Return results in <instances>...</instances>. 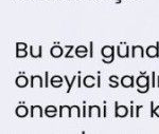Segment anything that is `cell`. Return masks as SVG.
Returning a JSON list of instances; mask_svg holds the SVG:
<instances>
[{
    "label": "cell",
    "instance_id": "cell-4",
    "mask_svg": "<svg viewBox=\"0 0 159 134\" xmlns=\"http://www.w3.org/2000/svg\"><path fill=\"white\" fill-rule=\"evenodd\" d=\"M146 55L150 58H158L159 57V41L156 42V45H150L145 50Z\"/></svg>",
    "mask_w": 159,
    "mask_h": 134
},
{
    "label": "cell",
    "instance_id": "cell-7",
    "mask_svg": "<svg viewBox=\"0 0 159 134\" xmlns=\"http://www.w3.org/2000/svg\"><path fill=\"white\" fill-rule=\"evenodd\" d=\"M43 108L41 106H32L31 107V117L32 118H41L43 117Z\"/></svg>",
    "mask_w": 159,
    "mask_h": 134
},
{
    "label": "cell",
    "instance_id": "cell-3",
    "mask_svg": "<svg viewBox=\"0 0 159 134\" xmlns=\"http://www.w3.org/2000/svg\"><path fill=\"white\" fill-rule=\"evenodd\" d=\"M136 85L140 89H145V88L150 87V77L146 75H140L137 77L136 79Z\"/></svg>",
    "mask_w": 159,
    "mask_h": 134
},
{
    "label": "cell",
    "instance_id": "cell-13",
    "mask_svg": "<svg viewBox=\"0 0 159 134\" xmlns=\"http://www.w3.org/2000/svg\"><path fill=\"white\" fill-rule=\"evenodd\" d=\"M89 53V50L85 47V45H78L75 49V55L78 58H85L87 54Z\"/></svg>",
    "mask_w": 159,
    "mask_h": 134
},
{
    "label": "cell",
    "instance_id": "cell-35",
    "mask_svg": "<svg viewBox=\"0 0 159 134\" xmlns=\"http://www.w3.org/2000/svg\"><path fill=\"white\" fill-rule=\"evenodd\" d=\"M76 83H78V88H81L82 87V78H81V76H78Z\"/></svg>",
    "mask_w": 159,
    "mask_h": 134
},
{
    "label": "cell",
    "instance_id": "cell-22",
    "mask_svg": "<svg viewBox=\"0 0 159 134\" xmlns=\"http://www.w3.org/2000/svg\"><path fill=\"white\" fill-rule=\"evenodd\" d=\"M158 110H159V106L158 107H156V108H154V101H151V114H150V116L152 117V118L154 116H156V117H158L159 118Z\"/></svg>",
    "mask_w": 159,
    "mask_h": 134
},
{
    "label": "cell",
    "instance_id": "cell-28",
    "mask_svg": "<svg viewBox=\"0 0 159 134\" xmlns=\"http://www.w3.org/2000/svg\"><path fill=\"white\" fill-rule=\"evenodd\" d=\"M114 60H115V54L112 56V57H109V58H107V59L104 58V57H103V58H102V61H103L104 63H112Z\"/></svg>",
    "mask_w": 159,
    "mask_h": 134
},
{
    "label": "cell",
    "instance_id": "cell-38",
    "mask_svg": "<svg viewBox=\"0 0 159 134\" xmlns=\"http://www.w3.org/2000/svg\"><path fill=\"white\" fill-rule=\"evenodd\" d=\"M157 87L159 88V76H157Z\"/></svg>",
    "mask_w": 159,
    "mask_h": 134
},
{
    "label": "cell",
    "instance_id": "cell-2",
    "mask_svg": "<svg viewBox=\"0 0 159 134\" xmlns=\"http://www.w3.org/2000/svg\"><path fill=\"white\" fill-rule=\"evenodd\" d=\"M117 53L120 58H127L130 57V47L125 42H122L117 47Z\"/></svg>",
    "mask_w": 159,
    "mask_h": 134
},
{
    "label": "cell",
    "instance_id": "cell-18",
    "mask_svg": "<svg viewBox=\"0 0 159 134\" xmlns=\"http://www.w3.org/2000/svg\"><path fill=\"white\" fill-rule=\"evenodd\" d=\"M58 112H60V117H70L71 107H68V106H61Z\"/></svg>",
    "mask_w": 159,
    "mask_h": 134
},
{
    "label": "cell",
    "instance_id": "cell-1",
    "mask_svg": "<svg viewBox=\"0 0 159 134\" xmlns=\"http://www.w3.org/2000/svg\"><path fill=\"white\" fill-rule=\"evenodd\" d=\"M130 114V110L125 106H118V101H115V117H126Z\"/></svg>",
    "mask_w": 159,
    "mask_h": 134
},
{
    "label": "cell",
    "instance_id": "cell-30",
    "mask_svg": "<svg viewBox=\"0 0 159 134\" xmlns=\"http://www.w3.org/2000/svg\"><path fill=\"white\" fill-rule=\"evenodd\" d=\"M45 87L46 88L49 87V73L48 72L45 73Z\"/></svg>",
    "mask_w": 159,
    "mask_h": 134
},
{
    "label": "cell",
    "instance_id": "cell-6",
    "mask_svg": "<svg viewBox=\"0 0 159 134\" xmlns=\"http://www.w3.org/2000/svg\"><path fill=\"white\" fill-rule=\"evenodd\" d=\"M45 87V83L43 81L41 76L34 75L31 76V88H43Z\"/></svg>",
    "mask_w": 159,
    "mask_h": 134
},
{
    "label": "cell",
    "instance_id": "cell-34",
    "mask_svg": "<svg viewBox=\"0 0 159 134\" xmlns=\"http://www.w3.org/2000/svg\"><path fill=\"white\" fill-rule=\"evenodd\" d=\"M130 117L135 116V114H134V106H133V103H132V106H130Z\"/></svg>",
    "mask_w": 159,
    "mask_h": 134
},
{
    "label": "cell",
    "instance_id": "cell-32",
    "mask_svg": "<svg viewBox=\"0 0 159 134\" xmlns=\"http://www.w3.org/2000/svg\"><path fill=\"white\" fill-rule=\"evenodd\" d=\"M150 90V87H148V88H145V89H140V88H138L137 89V91L139 92V93H141V94H144V93H146V92Z\"/></svg>",
    "mask_w": 159,
    "mask_h": 134
},
{
    "label": "cell",
    "instance_id": "cell-24",
    "mask_svg": "<svg viewBox=\"0 0 159 134\" xmlns=\"http://www.w3.org/2000/svg\"><path fill=\"white\" fill-rule=\"evenodd\" d=\"M28 52L26 50H18L16 51V57L17 58H23V57H27Z\"/></svg>",
    "mask_w": 159,
    "mask_h": 134
},
{
    "label": "cell",
    "instance_id": "cell-10",
    "mask_svg": "<svg viewBox=\"0 0 159 134\" xmlns=\"http://www.w3.org/2000/svg\"><path fill=\"white\" fill-rule=\"evenodd\" d=\"M15 113H16V115H17L18 117L23 118V117L28 116V114H29V109H28L26 106H23V103H20V105L16 108Z\"/></svg>",
    "mask_w": 159,
    "mask_h": 134
},
{
    "label": "cell",
    "instance_id": "cell-37",
    "mask_svg": "<svg viewBox=\"0 0 159 134\" xmlns=\"http://www.w3.org/2000/svg\"><path fill=\"white\" fill-rule=\"evenodd\" d=\"M103 117H107V107H106V105H104L103 107Z\"/></svg>",
    "mask_w": 159,
    "mask_h": 134
},
{
    "label": "cell",
    "instance_id": "cell-36",
    "mask_svg": "<svg viewBox=\"0 0 159 134\" xmlns=\"http://www.w3.org/2000/svg\"><path fill=\"white\" fill-rule=\"evenodd\" d=\"M142 106H137L136 107V117H139V111L142 109Z\"/></svg>",
    "mask_w": 159,
    "mask_h": 134
},
{
    "label": "cell",
    "instance_id": "cell-27",
    "mask_svg": "<svg viewBox=\"0 0 159 134\" xmlns=\"http://www.w3.org/2000/svg\"><path fill=\"white\" fill-rule=\"evenodd\" d=\"M157 87V83H156V73L152 72V88Z\"/></svg>",
    "mask_w": 159,
    "mask_h": 134
},
{
    "label": "cell",
    "instance_id": "cell-21",
    "mask_svg": "<svg viewBox=\"0 0 159 134\" xmlns=\"http://www.w3.org/2000/svg\"><path fill=\"white\" fill-rule=\"evenodd\" d=\"M82 113L81 110L78 106H72L71 107V112H70V117H81Z\"/></svg>",
    "mask_w": 159,
    "mask_h": 134
},
{
    "label": "cell",
    "instance_id": "cell-19",
    "mask_svg": "<svg viewBox=\"0 0 159 134\" xmlns=\"http://www.w3.org/2000/svg\"><path fill=\"white\" fill-rule=\"evenodd\" d=\"M45 113L48 117H54L57 113V109L54 106H48L45 109Z\"/></svg>",
    "mask_w": 159,
    "mask_h": 134
},
{
    "label": "cell",
    "instance_id": "cell-9",
    "mask_svg": "<svg viewBox=\"0 0 159 134\" xmlns=\"http://www.w3.org/2000/svg\"><path fill=\"white\" fill-rule=\"evenodd\" d=\"M134 83H135L134 76L125 75L121 79V86L124 88H133L134 87Z\"/></svg>",
    "mask_w": 159,
    "mask_h": 134
},
{
    "label": "cell",
    "instance_id": "cell-15",
    "mask_svg": "<svg viewBox=\"0 0 159 134\" xmlns=\"http://www.w3.org/2000/svg\"><path fill=\"white\" fill-rule=\"evenodd\" d=\"M15 83L18 88H26L28 86V83H29V79H28V77H26V76L19 75L17 78H16Z\"/></svg>",
    "mask_w": 159,
    "mask_h": 134
},
{
    "label": "cell",
    "instance_id": "cell-8",
    "mask_svg": "<svg viewBox=\"0 0 159 134\" xmlns=\"http://www.w3.org/2000/svg\"><path fill=\"white\" fill-rule=\"evenodd\" d=\"M133 58H137V57H144V50L141 45H134L132 48V55Z\"/></svg>",
    "mask_w": 159,
    "mask_h": 134
},
{
    "label": "cell",
    "instance_id": "cell-16",
    "mask_svg": "<svg viewBox=\"0 0 159 134\" xmlns=\"http://www.w3.org/2000/svg\"><path fill=\"white\" fill-rule=\"evenodd\" d=\"M83 83L86 88H93L96 86V77L92 75H87L84 77Z\"/></svg>",
    "mask_w": 159,
    "mask_h": 134
},
{
    "label": "cell",
    "instance_id": "cell-25",
    "mask_svg": "<svg viewBox=\"0 0 159 134\" xmlns=\"http://www.w3.org/2000/svg\"><path fill=\"white\" fill-rule=\"evenodd\" d=\"M66 47L69 48V51H68L67 53L65 54V57H66V58H74V56H73V55H71V52L73 51L74 45H66Z\"/></svg>",
    "mask_w": 159,
    "mask_h": 134
},
{
    "label": "cell",
    "instance_id": "cell-11",
    "mask_svg": "<svg viewBox=\"0 0 159 134\" xmlns=\"http://www.w3.org/2000/svg\"><path fill=\"white\" fill-rule=\"evenodd\" d=\"M89 117H101V109L99 106H90L88 107V115Z\"/></svg>",
    "mask_w": 159,
    "mask_h": 134
},
{
    "label": "cell",
    "instance_id": "cell-20",
    "mask_svg": "<svg viewBox=\"0 0 159 134\" xmlns=\"http://www.w3.org/2000/svg\"><path fill=\"white\" fill-rule=\"evenodd\" d=\"M64 79H65V81L67 83V86H68L67 91H66V92H67V93H69V92L71 91V89H72V87H73V85H74V83H75V80L78 79V76L74 75L73 77H72V80H69L67 76H64Z\"/></svg>",
    "mask_w": 159,
    "mask_h": 134
},
{
    "label": "cell",
    "instance_id": "cell-12",
    "mask_svg": "<svg viewBox=\"0 0 159 134\" xmlns=\"http://www.w3.org/2000/svg\"><path fill=\"white\" fill-rule=\"evenodd\" d=\"M50 54H51L52 57H54V58H60V57H62V56L64 55L63 48L60 47V45H53V47L51 48V50H50Z\"/></svg>",
    "mask_w": 159,
    "mask_h": 134
},
{
    "label": "cell",
    "instance_id": "cell-31",
    "mask_svg": "<svg viewBox=\"0 0 159 134\" xmlns=\"http://www.w3.org/2000/svg\"><path fill=\"white\" fill-rule=\"evenodd\" d=\"M87 115H88V114H87V107L84 105L83 106V110H82V116L85 117V116H87Z\"/></svg>",
    "mask_w": 159,
    "mask_h": 134
},
{
    "label": "cell",
    "instance_id": "cell-17",
    "mask_svg": "<svg viewBox=\"0 0 159 134\" xmlns=\"http://www.w3.org/2000/svg\"><path fill=\"white\" fill-rule=\"evenodd\" d=\"M50 83H51L52 87L60 88L63 86V78H62L61 76L54 75L53 77H51V79H50Z\"/></svg>",
    "mask_w": 159,
    "mask_h": 134
},
{
    "label": "cell",
    "instance_id": "cell-26",
    "mask_svg": "<svg viewBox=\"0 0 159 134\" xmlns=\"http://www.w3.org/2000/svg\"><path fill=\"white\" fill-rule=\"evenodd\" d=\"M27 48H28V45L25 42L16 43V51H18V50H27Z\"/></svg>",
    "mask_w": 159,
    "mask_h": 134
},
{
    "label": "cell",
    "instance_id": "cell-33",
    "mask_svg": "<svg viewBox=\"0 0 159 134\" xmlns=\"http://www.w3.org/2000/svg\"><path fill=\"white\" fill-rule=\"evenodd\" d=\"M98 77H96V78H98V81H96V87L98 88H100L101 87V76H100V72H98Z\"/></svg>",
    "mask_w": 159,
    "mask_h": 134
},
{
    "label": "cell",
    "instance_id": "cell-14",
    "mask_svg": "<svg viewBox=\"0 0 159 134\" xmlns=\"http://www.w3.org/2000/svg\"><path fill=\"white\" fill-rule=\"evenodd\" d=\"M101 54L104 58H109L115 54V47H109V45H105L102 48Z\"/></svg>",
    "mask_w": 159,
    "mask_h": 134
},
{
    "label": "cell",
    "instance_id": "cell-29",
    "mask_svg": "<svg viewBox=\"0 0 159 134\" xmlns=\"http://www.w3.org/2000/svg\"><path fill=\"white\" fill-rule=\"evenodd\" d=\"M89 57L90 58L93 57V42L92 41L89 42Z\"/></svg>",
    "mask_w": 159,
    "mask_h": 134
},
{
    "label": "cell",
    "instance_id": "cell-5",
    "mask_svg": "<svg viewBox=\"0 0 159 134\" xmlns=\"http://www.w3.org/2000/svg\"><path fill=\"white\" fill-rule=\"evenodd\" d=\"M30 55L33 57V58H41L43 56V47L41 45H31L30 47Z\"/></svg>",
    "mask_w": 159,
    "mask_h": 134
},
{
    "label": "cell",
    "instance_id": "cell-23",
    "mask_svg": "<svg viewBox=\"0 0 159 134\" xmlns=\"http://www.w3.org/2000/svg\"><path fill=\"white\" fill-rule=\"evenodd\" d=\"M109 86L112 88L119 87V80H118V77H117L116 75H112L109 77Z\"/></svg>",
    "mask_w": 159,
    "mask_h": 134
}]
</instances>
